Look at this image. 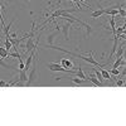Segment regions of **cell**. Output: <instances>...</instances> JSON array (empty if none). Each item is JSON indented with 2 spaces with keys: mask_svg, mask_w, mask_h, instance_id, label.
<instances>
[{
  "mask_svg": "<svg viewBox=\"0 0 126 126\" xmlns=\"http://www.w3.org/2000/svg\"><path fill=\"white\" fill-rule=\"evenodd\" d=\"M109 72H110L111 76H115V77H119V76H120V71H119L117 68H111Z\"/></svg>",
  "mask_w": 126,
  "mask_h": 126,
  "instance_id": "obj_19",
  "label": "cell"
},
{
  "mask_svg": "<svg viewBox=\"0 0 126 126\" xmlns=\"http://www.w3.org/2000/svg\"><path fill=\"white\" fill-rule=\"evenodd\" d=\"M125 33V25L124 27H120V28H116V30H115V35H121Z\"/></svg>",
  "mask_w": 126,
  "mask_h": 126,
  "instance_id": "obj_18",
  "label": "cell"
},
{
  "mask_svg": "<svg viewBox=\"0 0 126 126\" xmlns=\"http://www.w3.org/2000/svg\"><path fill=\"white\" fill-rule=\"evenodd\" d=\"M18 81L19 82H22V83H27V81H28V75H27V71H24V69H18Z\"/></svg>",
  "mask_w": 126,
  "mask_h": 126,
  "instance_id": "obj_4",
  "label": "cell"
},
{
  "mask_svg": "<svg viewBox=\"0 0 126 126\" xmlns=\"http://www.w3.org/2000/svg\"><path fill=\"white\" fill-rule=\"evenodd\" d=\"M71 81L73 82V83H76V85H83L87 79H82V78H79V77H76V78H71Z\"/></svg>",
  "mask_w": 126,
  "mask_h": 126,
  "instance_id": "obj_17",
  "label": "cell"
},
{
  "mask_svg": "<svg viewBox=\"0 0 126 126\" xmlns=\"http://www.w3.org/2000/svg\"><path fill=\"white\" fill-rule=\"evenodd\" d=\"M9 57L18 58V61H23V59H22V57H20V54L18 53V52H12V53H9Z\"/></svg>",
  "mask_w": 126,
  "mask_h": 126,
  "instance_id": "obj_20",
  "label": "cell"
},
{
  "mask_svg": "<svg viewBox=\"0 0 126 126\" xmlns=\"http://www.w3.org/2000/svg\"><path fill=\"white\" fill-rule=\"evenodd\" d=\"M0 66H1V67H4V68H14V67H12V66H9V64H6V63L1 59V58H0Z\"/></svg>",
  "mask_w": 126,
  "mask_h": 126,
  "instance_id": "obj_24",
  "label": "cell"
},
{
  "mask_svg": "<svg viewBox=\"0 0 126 126\" xmlns=\"http://www.w3.org/2000/svg\"><path fill=\"white\" fill-rule=\"evenodd\" d=\"M71 27H72V25H71L68 22H66V24H63V25H62V33H63V37H64L66 40H69L68 32H69V28H71Z\"/></svg>",
  "mask_w": 126,
  "mask_h": 126,
  "instance_id": "obj_7",
  "label": "cell"
},
{
  "mask_svg": "<svg viewBox=\"0 0 126 126\" xmlns=\"http://www.w3.org/2000/svg\"><path fill=\"white\" fill-rule=\"evenodd\" d=\"M0 87H8V83L5 81H0Z\"/></svg>",
  "mask_w": 126,
  "mask_h": 126,
  "instance_id": "obj_27",
  "label": "cell"
},
{
  "mask_svg": "<svg viewBox=\"0 0 126 126\" xmlns=\"http://www.w3.org/2000/svg\"><path fill=\"white\" fill-rule=\"evenodd\" d=\"M35 63H34V66L32 67V69H30V72H29V77H28V81H27V83L25 85L27 86H32L33 85V82H34V76H35Z\"/></svg>",
  "mask_w": 126,
  "mask_h": 126,
  "instance_id": "obj_5",
  "label": "cell"
},
{
  "mask_svg": "<svg viewBox=\"0 0 126 126\" xmlns=\"http://www.w3.org/2000/svg\"><path fill=\"white\" fill-rule=\"evenodd\" d=\"M87 81H90V82L92 83L93 86H97V87H98V86H102V83H101V82H100V81L96 78V76H93L92 73H90V75H88V78H87Z\"/></svg>",
  "mask_w": 126,
  "mask_h": 126,
  "instance_id": "obj_9",
  "label": "cell"
},
{
  "mask_svg": "<svg viewBox=\"0 0 126 126\" xmlns=\"http://www.w3.org/2000/svg\"><path fill=\"white\" fill-rule=\"evenodd\" d=\"M92 71L94 72V75H96V78L103 85V81H105V79H103V77H102V75H101V72H100L98 69H96V68H92Z\"/></svg>",
  "mask_w": 126,
  "mask_h": 126,
  "instance_id": "obj_15",
  "label": "cell"
},
{
  "mask_svg": "<svg viewBox=\"0 0 126 126\" xmlns=\"http://www.w3.org/2000/svg\"><path fill=\"white\" fill-rule=\"evenodd\" d=\"M119 14H120V16H121V18H125V16H126V13H125V9H124V5L119 8Z\"/></svg>",
  "mask_w": 126,
  "mask_h": 126,
  "instance_id": "obj_22",
  "label": "cell"
},
{
  "mask_svg": "<svg viewBox=\"0 0 126 126\" xmlns=\"http://www.w3.org/2000/svg\"><path fill=\"white\" fill-rule=\"evenodd\" d=\"M34 56H35V48L33 49V52H32L30 56L28 57L27 62L24 63V71H27V72H28V69H29V68H30V66H32V61L34 59Z\"/></svg>",
  "mask_w": 126,
  "mask_h": 126,
  "instance_id": "obj_6",
  "label": "cell"
},
{
  "mask_svg": "<svg viewBox=\"0 0 126 126\" xmlns=\"http://www.w3.org/2000/svg\"><path fill=\"white\" fill-rule=\"evenodd\" d=\"M18 35V33H13V34H10V38H15Z\"/></svg>",
  "mask_w": 126,
  "mask_h": 126,
  "instance_id": "obj_28",
  "label": "cell"
},
{
  "mask_svg": "<svg viewBox=\"0 0 126 126\" xmlns=\"http://www.w3.org/2000/svg\"><path fill=\"white\" fill-rule=\"evenodd\" d=\"M124 52H125V43H122V46H121L120 48H116V52H115V54H113V56H116V58L122 57Z\"/></svg>",
  "mask_w": 126,
  "mask_h": 126,
  "instance_id": "obj_10",
  "label": "cell"
},
{
  "mask_svg": "<svg viewBox=\"0 0 126 126\" xmlns=\"http://www.w3.org/2000/svg\"><path fill=\"white\" fill-rule=\"evenodd\" d=\"M117 44H119V37H117V35H113V46H112V49H111V53H110V56H109V62L111 61V58H112L113 54H115V52H116Z\"/></svg>",
  "mask_w": 126,
  "mask_h": 126,
  "instance_id": "obj_8",
  "label": "cell"
},
{
  "mask_svg": "<svg viewBox=\"0 0 126 126\" xmlns=\"http://www.w3.org/2000/svg\"><path fill=\"white\" fill-rule=\"evenodd\" d=\"M105 14V9L102 8V9H98V10H96V12H93L92 14H91V16L93 18V19H96V18H100L101 15H103Z\"/></svg>",
  "mask_w": 126,
  "mask_h": 126,
  "instance_id": "obj_14",
  "label": "cell"
},
{
  "mask_svg": "<svg viewBox=\"0 0 126 126\" xmlns=\"http://www.w3.org/2000/svg\"><path fill=\"white\" fill-rule=\"evenodd\" d=\"M19 69H24V62L19 61Z\"/></svg>",
  "mask_w": 126,
  "mask_h": 126,
  "instance_id": "obj_26",
  "label": "cell"
},
{
  "mask_svg": "<svg viewBox=\"0 0 126 126\" xmlns=\"http://www.w3.org/2000/svg\"><path fill=\"white\" fill-rule=\"evenodd\" d=\"M61 66L63 67V68H67V69H73V71H76V67H75V64H73V62L72 61H69V59H67V58H63V59H61Z\"/></svg>",
  "mask_w": 126,
  "mask_h": 126,
  "instance_id": "obj_3",
  "label": "cell"
},
{
  "mask_svg": "<svg viewBox=\"0 0 126 126\" xmlns=\"http://www.w3.org/2000/svg\"><path fill=\"white\" fill-rule=\"evenodd\" d=\"M100 72H101L103 79H111V75H110V72L107 69H103L102 67H100Z\"/></svg>",
  "mask_w": 126,
  "mask_h": 126,
  "instance_id": "obj_13",
  "label": "cell"
},
{
  "mask_svg": "<svg viewBox=\"0 0 126 126\" xmlns=\"http://www.w3.org/2000/svg\"><path fill=\"white\" fill-rule=\"evenodd\" d=\"M75 75H76L77 77L82 78V79H87L86 75H85V73H83V71H82V66H78V69H76V73H75Z\"/></svg>",
  "mask_w": 126,
  "mask_h": 126,
  "instance_id": "obj_11",
  "label": "cell"
},
{
  "mask_svg": "<svg viewBox=\"0 0 126 126\" xmlns=\"http://www.w3.org/2000/svg\"><path fill=\"white\" fill-rule=\"evenodd\" d=\"M0 25H1V28L5 25V23H4V18H3V14H1V4H0Z\"/></svg>",
  "mask_w": 126,
  "mask_h": 126,
  "instance_id": "obj_23",
  "label": "cell"
},
{
  "mask_svg": "<svg viewBox=\"0 0 126 126\" xmlns=\"http://www.w3.org/2000/svg\"><path fill=\"white\" fill-rule=\"evenodd\" d=\"M38 42H39V37L37 39V42H34V34H32L28 37V42H27V44H25V48H27V53L30 50H33L34 48H37L38 46Z\"/></svg>",
  "mask_w": 126,
  "mask_h": 126,
  "instance_id": "obj_2",
  "label": "cell"
},
{
  "mask_svg": "<svg viewBox=\"0 0 126 126\" xmlns=\"http://www.w3.org/2000/svg\"><path fill=\"white\" fill-rule=\"evenodd\" d=\"M54 37H56V33H52L47 37V44L46 46H52L53 44V40H54Z\"/></svg>",
  "mask_w": 126,
  "mask_h": 126,
  "instance_id": "obj_16",
  "label": "cell"
},
{
  "mask_svg": "<svg viewBox=\"0 0 126 126\" xmlns=\"http://www.w3.org/2000/svg\"><path fill=\"white\" fill-rule=\"evenodd\" d=\"M48 68L50 71H57V72H64V73H71V75H75L76 71H73V69H67V68H63L61 66V63H54V62H52V63H48Z\"/></svg>",
  "mask_w": 126,
  "mask_h": 126,
  "instance_id": "obj_1",
  "label": "cell"
},
{
  "mask_svg": "<svg viewBox=\"0 0 126 126\" xmlns=\"http://www.w3.org/2000/svg\"><path fill=\"white\" fill-rule=\"evenodd\" d=\"M0 58L1 59L9 58V50H6L5 47H0Z\"/></svg>",
  "mask_w": 126,
  "mask_h": 126,
  "instance_id": "obj_12",
  "label": "cell"
},
{
  "mask_svg": "<svg viewBox=\"0 0 126 126\" xmlns=\"http://www.w3.org/2000/svg\"><path fill=\"white\" fill-rule=\"evenodd\" d=\"M12 48H13V44L10 43L9 38H6V39H5V49H6V50H10Z\"/></svg>",
  "mask_w": 126,
  "mask_h": 126,
  "instance_id": "obj_21",
  "label": "cell"
},
{
  "mask_svg": "<svg viewBox=\"0 0 126 126\" xmlns=\"http://www.w3.org/2000/svg\"><path fill=\"white\" fill-rule=\"evenodd\" d=\"M29 1H30V0H29Z\"/></svg>",
  "mask_w": 126,
  "mask_h": 126,
  "instance_id": "obj_29",
  "label": "cell"
},
{
  "mask_svg": "<svg viewBox=\"0 0 126 126\" xmlns=\"http://www.w3.org/2000/svg\"><path fill=\"white\" fill-rule=\"evenodd\" d=\"M116 86L117 87H122L124 86V79H117L116 81Z\"/></svg>",
  "mask_w": 126,
  "mask_h": 126,
  "instance_id": "obj_25",
  "label": "cell"
}]
</instances>
